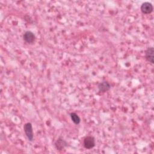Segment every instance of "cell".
I'll return each instance as SVG.
<instances>
[{
	"label": "cell",
	"instance_id": "6da1fadb",
	"mask_svg": "<svg viewBox=\"0 0 154 154\" xmlns=\"http://www.w3.org/2000/svg\"><path fill=\"white\" fill-rule=\"evenodd\" d=\"M23 131L28 141L32 142L34 139V133L32 124L29 122L25 123L23 125Z\"/></svg>",
	"mask_w": 154,
	"mask_h": 154
},
{
	"label": "cell",
	"instance_id": "7a4b0ae2",
	"mask_svg": "<svg viewBox=\"0 0 154 154\" xmlns=\"http://www.w3.org/2000/svg\"><path fill=\"white\" fill-rule=\"evenodd\" d=\"M96 145L95 138L93 136L87 135L83 140V146L87 149H91Z\"/></svg>",
	"mask_w": 154,
	"mask_h": 154
},
{
	"label": "cell",
	"instance_id": "3957f363",
	"mask_svg": "<svg viewBox=\"0 0 154 154\" xmlns=\"http://www.w3.org/2000/svg\"><path fill=\"white\" fill-rule=\"evenodd\" d=\"M140 10L143 14H150L153 10V5L149 2H144L141 5Z\"/></svg>",
	"mask_w": 154,
	"mask_h": 154
},
{
	"label": "cell",
	"instance_id": "277c9868",
	"mask_svg": "<svg viewBox=\"0 0 154 154\" xmlns=\"http://www.w3.org/2000/svg\"><path fill=\"white\" fill-rule=\"evenodd\" d=\"M23 39L27 43H32L35 40V35L32 31H26L23 35Z\"/></svg>",
	"mask_w": 154,
	"mask_h": 154
},
{
	"label": "cell",
	"instance_id": "5b68a950",
	"mask_svg": "<svg viewBox=\"0 0 154 154\" xmlns=\"http://www.w3.org/2000/svg\"><path fill=\"white\" fill-rule=\"evenodd\" d=\"M154 49L153 47L147 48L145 51V58L146 60L149 62L150 64H153L154 63Z\"/></svg>",
	"mask_w": 154,
	"mask_h": 154
},
{
	"label": "cell",
	"instance_id": "8992f818",
	"mask_svg": "<svg viewBox=\"0 0 154 154\" xmlns=\"http://www.w3.org/2000/svg\"><path fill=\"white\" fill-rule=\"evenodd\" d=\"M55 147L57 150L59 151H62L67 146V143L62 138H58L55 142Z\"/></svg>",
	"mask_w": 154,
	"mask_h": 154
},
{
	"label": "cell",
	"instance_id": "52a82bcc",
	"mask_svg": "<svg viewBox=\"0 0 154 154\" xmlns=\"http://www.w3.org/2000/svg\"><path fill=\"white\" fill-rule=\"evenodd\" d=\"M97 88L100 92L105 93L110 90L111 85L108 82H107L106 81H103L100 82L98 84Z\"/></svg>",
	"mask_w": 154,
	"mask_h": 154
},
{
	"label": "cell",
	"instance_id": "ba28073f",
	"mask_svg": "<svg viewBox=\"0 0 154 154\" xmlns=\"http://www.w3.org/2000/svg\"><path fill=\"white\" fill-rule=\"evenodd\" d=\"M70 117L72 120V121L75 124V125H79L81 122V119L79 117V116L76 114L75 112H71L70 114Z\"/></svg>",
	"mask_w": 154,
	"mask_h": 154
}]
</instances>
